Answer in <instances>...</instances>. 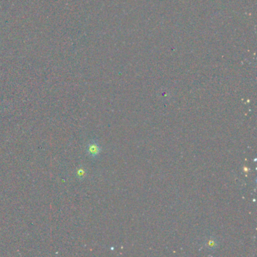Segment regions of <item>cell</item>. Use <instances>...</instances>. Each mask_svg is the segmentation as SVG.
Listing matches in <instances>:
<instances>
[{
	"instance_id": "1",
	"label": "cell",
	"mask_w": 257,
	"mask_h": 257,
	"mask_svg": "<svg viewBox=\"0 0 257 257\" xmlns=\"http://www.w3.org/2000/svg\"><path fill=\"white\" fill-rule=\"evenodd\" d=\"M102 149L101 145L95 139H91L88 143L86 146V152L88 156L91 159H96L100 156Z\"/></svg>"
},
{
	"instance_id": "2",
	"label": "cell",
	"mask_w": 257,
	"mask_h": 257,
	"mask_svg": "<svg viewBox=\"0 0 257 257\" xmlns=\"http://www.w3.org/2000/svg\"><path fill=\"white\" fill-rule=\"evenodd\" d=\"M204 246L209 250H214L218 246V241L214 237H208L204 241Z\"/></svg>"
},
{
	"instance_id": "3",
	"label": "cell",
	"mask_w": 257,
	"mask_h": 257,
	"mask_svg": "<svg viewBox=\"0 0 257 257\" xmlns=\"http://www.w3.org/2000/svg\"><path fill=\"white\" fill-rule=\"evenodd\" d=\"M76 176L78 179L83 180V179L85 177V176H86V171H85V170L84 169L83 167H79V168L76 171Z\"/></svg>"
}]
</instances>
